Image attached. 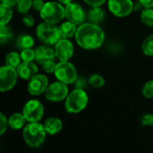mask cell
<instances>
[{
	"mask_svg": "<svg viewBox=\"0 0 153 153\" xmlns=\"http://www.w3.org/2000/svg\"><path fill=\"white\" fill-rule=\"evenodd\" d=\"M77 44L84 49H95L100 48L105 39L103 30L95 23L85 22L80 25L75 34Z\"/></svg>",
	"mask_w": 153,
	"mask_h": 153,
	"instance_id": "cell-1",
	"label": "cell"
},
{
	"mask_svg": "<svg viewBox=\"0 0 153 153\" xmlns=\"http://www.w3.org/2000/svg\"><path fill=\"white\" fill-rule=\"evenodd\" d=\"M47 132L39 122L28 123L22 130V137L26 144L31 148H39L45 141Z\"/></svg>",
	"mask_w": 153,
	"mask_h": 153,
	"instance_id": "cell-2",
	"label": "cell"
},
{
	"mask_svg": "<svg viewBox=\"0 0 153 153\" xmlns=\"http://www.w3.org/2000/svg\"><path fill=\"white\" fill-rule=\"evenodd\" d=\"M88 101L89 98L87 93L82 89H75L66 97L65 108L68 113L77 114L87 107Z\"/></svg>",
	"mask_w": 153,
	"mask_h": 153,
	"instance_id": "cell-3",
	"label": "cell"
},
{
	"mask_svg": "<svg viewBox=\"0 0 153 153\" xmlns=\"http://www.w3.org/2000/svg\"><path fill=\"white\" fill-rule=\"evenodd\" d=\"M41 19L49 23H58L65 17V7L57 2H47L39 12Z\"/></svg>",
	"mask_w": 153,
	"mask_h": 153,
	"instance_id": "cell-4",
	"label": "cell"
},
{
	"mask_svg": "<svg viewBox=\"0 0 153 153\" xmlns=\"http://www.w3.org/2000/svg\"><path fill=\"white\" fill-rule=\"evenodd\" d=\"M36 32L39 39L46 45H56L62 39L59 28L56 24L46 22L38 25Z\"/></svg>",
	"mask_w": 153,
	"mask_h": 153,
	"instance_id": "cell-5",
	"label": "cell"
},
{
	"mask_svg": "<svg viewBox=\"0 0 153 153\" xmlns=\"http://www.w3.org/2000/svg\"><path fill=\"white\" fill-rule=\"evenodd\" d=\"M54 74L58 81L65 84L74 83L78 79L76 68L69 61H60L56 64Z\"/></svg>",
	"mask_w": 153,
	"mask_h": 153,
	"instance_id": "cell-6",
	"label": "cell"
},
{
	"mask_svg": "<svg viewBox=\"0 0 153 153\" xmlns=\"http://www.w3.org/2000/svg\"><path fill=\"white\" fill-rule=\"evenodd\" d=\"M22 114L28 123L39 122L44 116V106L38 100H30L24 105Z\"/></svg>",
	"mask_w": 153,
	"mask_h": 153,
	"instance_id": "cell-7",
	"label": "cell"
},
{
	"mask_svg": "<svg viewBox=\"0 0 153 153\" xmlns=\"http://www.w3.org/2000/svg\"><path fill=\"white\" fill-rule=\"evenodd\" d=\"M45 98L53 102H57L64 100L68 96V87L67 84L57 81L49 84L45 91Z\"/></svg>",
	"mask_w": 153,
	"mask_h": 153,
	"instance_id": "cell-8",
	"label": "cell"
},
{
	"mask_svg": "<svg viewBox=\"0 0 153 153\" xmlns=\"http://www.w3.org/2000/svg\"><path fill=\"white\" fill-rule=\"evenodd\" d=\"M18 73L15 68L4 65L0 68V91L2 92L12 90L17 82Z\"/></svg>",
	"mask_w": 153,
	"mask_h": 153,
	"instance_id": "cell-9",
	"label": "cell"
},
{
	"mask_svg": "<svg viewBox=\"0 0 153 153\" xmlns=\"http://www.w3.org/2000/svg\"><path fill=\"white\" fill-rule=\"evenodd\" d=\"M108 8L115 16L126 17L134 10V3L132 0H108Z\"/></svg>",
	"mask_w": 153,
	"mask_h": 153,
	"instance_id": "cell-10",
	"label": "cell"
},
{
	"mask_svg": "<svg viewBox=\"0 0 153 153\" xmlns=\"http://www.w3.org/2000/svg\"><path fill=\"white\" fill-rule=\"evenodd\" d=\"M65 18L67 21L76 24V25H82L84 22L85 20V12L83 8L76 4V3H70L65 5Z\"/></svg>",
	"mask_w": 153,
	"mask_h": 153,
	"instance_id": "cell-11",
	"label": "cell"
},
{
	"mask_svg": "<svg viewBox=\"0 0 153 153\" xmlns=\"http://www.w3.org/2000/svg\"><path fill=\"white\" fill-rule=\"evenodd\" d=\"M56 58L59 61H68L74 55V45L67 39H61L55 45Z\"/></svg>",
	"mask_w": 153,
	"mask_h": 153,
	"instance_id": "cell-12",
	"label": "cell"
},
{
	"mask_svg": "<svg viewBox=\"0 0 153 153\" xmlns=\"http://www.w3.org/2000/svg\"><path fill=\"white\" fill-rule=\"evenodd\" d=\"M48 85V79L47 76L43 74H37L29 81L27 89L30 94L33 96H39L42 93H45Z\"/></svg>",
	"mask_w": 153,
	"mask_h": 153,
	"instance_id": "cell-13",
	"label": "cell"
},
{
	"mask_svg": "<svg viewBox=\"0 0 153 153\" xmlns=\"http://www.w3.org/2000/svg\"><path fill=\"white\" fill-rule=\"evenodd\" d=\"M19 77L23 80H30L38 74V66L33 62H22L16 68Z\"/></svg>",
	"mask_w": 153,
	"mask_h": 153,
	"instance_id": "cell-14",
	"label": "cell"
},
{
	"mask_svg": "<svg viewBox=\"0 0 153 153\" xmlns=\"http://www.w3.org/2000/svg\"><path fill=\"white\" fill-rule=\"evenodd\" d=\"M55 50L48 46H40L35 50V61L40 65L48 60H55Z\"/></svg>",
	"mask_w": 153,
	"mask_h": 153,
	"instance_id": "cell-15",
	"label": "cell"
},
{
	"mask_svg": "<svg viewBox=\"0 0 153 153\" xmlns=\"http://www.w3.org/2000/svg\"><path fill=\"white\" fill-rule=\"evenodd\" d=\"M43 126L47 134L50 135L58 134L63 128V123L61 119L58 117H48V119H46Z\"/></svg>",
	"mask_w": 153,
	"mask_h": 153,
	"instance_id": "cell-16",
	"label": "cell"
},
{
	"mask_svg": "<svg viewBox=\"0 0 153 153\" xmlns=\"http://www.w3.org/2000/svg\"><path fill=\"white\" fill-rule=\"evenodd\" d=\"M8 123H9V126L12 129L14 130H19L22 128H24V126H26L27 120L25 118V117L23 116L22 113H13L12 114L9 118H8Z\"/></svg>",
	"mask_w": 153,
	"mask_h": 153,
	"instance_id": "cell-17",
	"label": "cell"
},
{
	"mask_svg": "<svg viewBox=\"0 0 153 153\" xmlns=\"http://www.w3.org/2000/svg\"><path fill=\"white\" fill-rule=\"evenodd\" d=\"M77 25L67 21L63 22L60 27H59V31L61 34L62 39H71L74 36H75L76 32H77Z\"/></svg>",
	"mask_w": 153,
	"mask_h": 153,
	"instance_id": "cell-18",
	"label": "cell"
},
{
	"mask_svg": "<svg viewBox=\"0 0 153 153\" xmlns=\"http://www.w3.org/2000/svg\"><path fill=\"white\" fill-rule=\"evenodd\" d=\"M0 11H1L0 25H6L10 22V20L12 19V16H13L12 6L1 3V4H0Z\"/></svg>",
	"mask_w": 153,
	"mask_h": 153,
	"instance_id": "cell-19",
	"label": "cell"
},
{
	"mask_svg": "<svg viewBox=\"0 0 153 153\" xmlns=\"http://www.w3.org/2000/svg\"><path fill=\"white\" fill-rule=\"evenodd\" d=\"M104 15H105V13H104L103 9L100 8V6H98V7H92L89 11L88 18L91 22L98 24L104 19Z\"/></svg>",
	"mask_w": 153,
	"mask_h": 153,
	"instance_id": "cell-20",
	"label": "cell"
},
{
	"mask_svg": "<svg viewBox=\"0 0 153 153\" xmlns=\"http://www.w3.org/2000/svg\"><path fill=\"white\" fill-rule=\"evenodd\" d=\"M16 45L20 49H27L31 48L34 45V39L30 35H21L16 41Z\"/></svg>",
	"mask_w": 153,
	"mask_h": 153,
	"instance_id": "cell-21",
	"label": "cell"
},
{
	"mask_svg": "<svg viewBox=\"0 0 153 153\" xmlns=\"http://www.w3.org/2000/svg\"><path fill=\"white\" fill-rule=\"evenodd\" d=\"M21 60L22 57L20 54H18L17 52H10L9 54L6 55L4 62H5V65L16 69L20 65Z\"/></svg>",
	"mask_w": 153,
	"mask_h": 153,
	"instance_id": "cell-22",
	"label": "cell"
},
{
	"mask_svg": "<svg viewBox=\"0 0 153 153\" xmlns=\"http://www.w3.org/2000/svg\"><path fill=\"white\" fill-rule=\"evenodd\" d=\"M142 22L148 27H153V9L144 8L141 13Z\"/></svg>",
	"mask_w": 153,
	"mask_h": 153,
	"instance_id": "cell-23",
	"label": "cell"
},
{
	"mask_svg": "<svg viewBox=\"0 0 153 153\" xmlns=\"http://www.w3.org/2000/svg\"><path fill=\"white\" fill-rule=\"evenodd\" d=\"M13 38V32L7 25H0V42L4 44Z\"/></svg>",
	"mask_w": 153,
	"mask_h": 153,
	"instance_id": "cell-24",
	"label": "cell"
},
{
	"mask_svg": "<svg viewBox=\"0 0 153 153\" xmlns=\"http://www.w3.org/2000/svg\"><path fill=\"white\" fill-rule=\"evenodd\" d=\"M142 50L143 52L147 56H153V34L148 36L142 45Z\"/></svg>",
	"mask_w": 153,
	"mask_h": 153,
	"instance_id": "cell-25",
	"label": "cell"
},
{
	"mask_svg": "<svg viewBox=\"0 0 153 153\" xmlns=\"http://www.w3.org/2000/svg\"><path fill=\"white\" fill-rule=\"evenodd\" d=\"M89 83L93 88L99 89V88H101V87L104 86V84H105V79L100 74H92V75L90 76V78H89Z\"/></svg>",
	"mask_w": 153,
	"mask_h": 153,
	"instance_id": "cell-26",
	"label": "cell"
},
{
	"mask_svg": "<svg viewBox=\"0 0 153 153\" xmlns=\"http://www.w3.org/2000/svg\"><path fill=\"white\" fill-rule=\"evenodd\" d=\"M32 4L33 0H20L17 4V11L20 13L26 14L32 6Z\"/></svg>",
	"mask_w": 153,
	"mask_h": 153,
	"instance_id": "cell-27",
	"label": "cell"
},
{
	"mask_svg": "<svg viewBox=\"0 0 153 153\" xmlns=\"http://www.w3.org/2000/svg\"><path fill=\"white\" fill-rule=\"evenodd\" d=\"M20 55H21L22 60H23L24 62H32L33 60H35V50L31 48L22 50Z\"/></svg>",
	"mask_w": 153,
	"mask_h": 153,
	"instance_id": "cell-28",
	"label": "cell"
},
{
	"mask_svg": "<svg viewBox=\"0 0 153 153\" xmlns=\"http://www.w3.org/2000/svg\"><path fill=\"white\" fill-rule=\"evenodd\" d=\"M143 94L147 99H153V80L147 82L143 85Z\"/></svg>",
	"mask_w": 153,
	"mask_h": 153,
	"instance_id": "cell-29",
	"label": "cell"
},
{
	"mask_svg": "<svg viewBox=\"0 0 153 153\" xmlns=\"http://www.w3.org/2000/svg\"><path fill=\"white\" fill-rule=\"evenodd\" d=\"M41 65H42L43 70L46 73H48V74H53V73H55V70H56V64L55 63V60L46 61Z\"/></svg>",
	"mask_w": 153,
	"mask_h": 153,
	"instance_id": "cell-30",
	"label": "cell"
},
{
	"mask_svg": "<svg viewBox=\"0 0 153 153\" xmlns=\"http://www.w3.org/2000/svg\"><path fill=\"white\" fill-rule=\"evenodd\" d=\"M8 126H9L8 119L5 117V116L3 113H1L0 114V134L1 135H3L5 133Z\"/></svg>",
	"mask_w": 153,
	"mask_h": 153,
	"instance_id": "cell-31",
	"label": "cell"
},
{
	"mask_svg": "<svg viewBox=\"0 0 153 153\" xmlns=\"http://www.w3.org/2000/svg\"><path fill=\"white\" fill-rule=\"evenodd\" d=\"M22 22L27 27H32L34 25V18H33V16L30 15V14H28V13L23 15Z\"/></svg>",
	"mask_w": 153,
	"mask_h": 153,
	"instance_id": "cell-32",
	"label": "cell"
},
{
	"mask_svg": "<svg viewBox=\"0 0 153 153\" xmlns=\"http://www.w3.org/2000/svg\"><path fill=\"white\" fill-rule=\"evenodd\" d=\"M88 5L91 6V7H98V6H100L102 5L106 0H83Z\"/></svg>",
	"mask_w": 153,
	"mask_h": 153,
	"instance_id": "cell-33",
	"label": "cell"
},
{
	"mask_svg": "<svg viewBox=\"0 0 153 153\" xmlns=\"http://www.w3.org/2000/svg\"><path fill=\"white\" fill-rule=\"evenodd\" d=\"M45 3L43 0H33V4H32V7L34 8V10L36 11H41V9L43 8Z\"/></svg>",
	"mask_w": 153,
	"mask_h": 153,
	"instance_id": "cell-34",
	"label": "cell"
},
{
	"mask_svg": "<svg viewBox=\"0 0 153 153\" xmlns=\"http://www.w3.org/2000/svg\"><path fill=\"white\" fill-rule=\"evenodd\" d=\"M86 81L83 79V78H78L76 81H75V87L76 89H82L83 90V88L86 86Z\"/></svg>",
	"mask_w": 153,
	"mask_h": 153,
	"instance_id": "cell-35",
	"label": "cell"
},
{
	"mask_svg": "<svg viewBox=\"0 0 153 153\" xmlns=\"http://www.w3.org/2000/svg\"><path fill=\"white\" fill-rule=\"evenodd\" d=\"M138 1L145 8H152L153 7V0H138Z\"/></svg>",
	"mask_w": 153,
	"mask_h": 153,
	"instance_id": "cell-36",
	"label": "cell"
},
{
	"mask_svg": "<svg viewBox=\"0 0 153 153\" xmlns=\"http://www.w3.org/2000/svg\"><path fill=\"white\" fill-rule=\"evenodd\" d=\"M3 4H8L10 6H14V5H17L19 1L20 0H1Z\"/></svg>",
	"mask_w": 153,
	"mask_h": 153,
	"instance_id": "cell-37",
	"label": "cell"
},
{
	"mask_svg": "<svg viewBox=\"0 0 153 153\" xmlns=\"http://www.w3.org/2000/svg\"><path fill=\"white\" fill-rule=\"evenodd\" d=\"M152 120H153V117L151 116V115H149V116L144 117V123L147 124V125H150V124L153 125V123H152Z\"/></svg>",
	"mask_w": 153,
	"mask_h": 153,
	"instance_id": "cell-38",
	"label": "cell"
},
{
	"mask_svg": "<svg viewBox=\"0 0 153 153\" xmlns=\"http://www.w3.org/2000/svg\"><path fill=\"white\" fill-rule=\"evenodd\" d=\"M58 3H60L61 4H68L70 3H72V0H57Z\"/></svg>",
	"mask_w": 153,
	"mask_h": 153,
	"instance_id": "cell-39",
	"label": "cell"
}]
</instances>
